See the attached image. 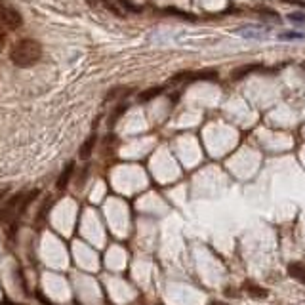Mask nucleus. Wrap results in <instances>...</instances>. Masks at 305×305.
Wrapping results in <instances>:
<instances>
[{"label": "nucleus", "instance_id": "obj_12", "mask_svg": "<svg viewBox=\"0 0 305 305\" xmlns=\"http://www.w3.org/2000/svg\"><path fill=\"white\" fill-rule=\"evenodd\" d=\"M288 19H290V21H296V23H305V13L294 12V13L288 15Z\"/></svg>", "mask_w": 305, "mask_h": 305}, {"label": "nucleus", "instance_id": "obj_15", "mask_svg": "<svg viewBox=\"0 0 305 305\" xmlns=\"http://www.w3.org/2000/svg\"><path fill=\"white\" fill-rule=\"evenodd\" d=\"M0 305H17V304H10L8 300H4V302H2V304H0Z\"/></svg>", "mask_w": 305, "mask_h": 305}, {"label": "nucleus", "instance_id": "obj_8", "mask_svg": "<svg viewBox=\"0 0 305 305\" xmlns=\"http://www.w3.org/2000/svg\"><path fill=\"white\" fill-rule=\"evenodd\" d=\"M243 288L250 294V296H254V298H265V296H267V290L261 288V286H256L254 282H244Z\"/></svg>", "mask_w": 305, "mask_h": 305}, {"label": "nucleus", "instance_id": "obj_9", "mask_svg": "<svg viewBox=\"0 0 305 305\" xmlns=\"http://www.w3.org/2000/svg\"><path fill=\"white\" fill-rule=\"evenodd\" d=\"M126 109H128V105H126V103H121V105H119L117 109L113 111V115L109 117V128H113V126L117 124V121H119L122 115L126 113Z\"/></svg>", "mask_w": 305, "mask_h": 305}, {"label": "nucleus", "instance_id": "obj_10", "mask_svg": "<svg viewBox=\"0 0 305 305\" xmlns=\"http://www.w3.org/2000/svg\"><path fill=\"white\" fill-rule=\"evenodd\" d=\"M160 94H162V88H151V90H147L139 96V101H149V99L157 98Z\"/></svg>", "mask_w": 305, "mask_h": 305}, {"label": "nucleus", "instance_id": "obj_7", "mask_svg": "<svg viewBox=\"0 0 305 305\" xmlns=\"http://www.w3.org/2000/svg\"><path fill=\"white\" fill-rule=\"evenodd\" d=\"M73 172H74V162H69V164L63 168V172H61V176H60V180H58V189H60V191L67 189V185H69L71 178H73Z\"/></svg>", "mask_w": 305, "mask_h": 305}, {"label": "nucleus", "instance_id": "obj_11", "mask_svg": "<svg viewBox=\"0 0 305 305\" xmlns=\"http://www.w3.org/2000/svg\"><path fill=\"white\" fill-rule=\"evenodd\" d=\"M304 35L302 33H281L279 35V40H302Z\"/></svg>", "mask_w": 305, "mask_h": 305}, {"label": "nucleus", "instance_id": "obj_6", "mask_svg": "<svg viewBox=\"0 0 305 305\" xmlns=\"http://www.w3.org/2000/svg\"><path fill=\"white\" fill-rule=\"evenodd\" d=\"M96 141H98V135L92 134L86 137V141L82 143V147H80V151H78V157L82 160L90 159L92 157V151H94V147H96Z\"/></svg>", "mask_w": 305, "mask_h": 305}, {"label": "nucleus", "instance_id": "obj_3", "mask_svg": "<svg viewBox=\"0 0 305 305\" xmlns=\"http://www.w3.org/2000/svg\"><path fill=\"white\" fill-rule=\"evenodd\" d=\"M23 25V17L17 10L0 4V27L2 29H19Z\"/></svg>", "mask_w": 305, "mask_h": 305}, {"label": "nucleus", "instance_id": "obj_13", "mask_svg": "<svg viewBox=\"0 0 305 305\" xmlns=\"http://www.w3.org/2000/svg\"><path fill=\"white\" fill-rule=\"evenodd\" d=\"M4 42H6V31L0 27V50L4 48Z\"/></svg>", "mask_w": 305, "mask_h": 305}, {"label": "nucleus", "instance_id": "obj_2", "mask_svg": "<svg viewBox=\"0 0 305 305\" xmlns=\"http://www.w3.org/2000/svg\"><path fill=\"white\" fill-rule=\"evenodd\" d=\"M42 58V46L40 42L33 40V38H21L19 42L13 44L12 52H10V60L15 67H33L35 63H38V60Z\"/></svg>", "mask_w": 305, "mask_h": 305}, {"label": "nucleus", "instance_id": "obj_1", "mask_svg": "<svg viewBox=\"0 0 305 305\" xmlns=\"http://www.w3.org/2000/svg\"><path fill=\"white\" fill-rule=\"evenodd\" d=\"M37 195L38 191H19L8 200H4V204L0 206V223L10 225V231H13V227H17L21 216L25 214L29 202H33Z\"/></svg>", "mask_w": 305, "mask_h": 305}, {"label": "nucleus", "instance_id": "obj_5", "mask_svg": "<svg viewBox=\"0 0 305 305\" xmlns=\"http://www.w3.org/2000/svg\"><path fill=\"white\" fill-rule=\"evenodd\" d=\"M288 275L292 277L294 281L305 284V263H302V261H294V263H290V265H288Z\"/></svg>", "mask_w": 305, "mask_h": 305}, {"label": "nucleus", "instance_id": "obj_14", "mask_svg": "<svg viewBox=\"0 0 305 305\" xmlns=\"http://www.w3.org/2000/svg\"><path fill=\"white\" fill-rule=\"evenodd\" d=\"M6 193H8V187H2V189H0V202L4 200V196H6Z\"/></svg>", "mask_w": 305, "mask_h": 305}, {"label": "nucleus", "instance_id": "obj_4", "mask_svg": "<svg viewBox=\"0 0 305 305\" xmlns=\"http://www.w3.org/2000/svg\"><path fill=\"white\" fill-rule=\"evenodd\" d=\"M261 69V65L259 63H252V65H241V67H237L235 71H231V78L233 80H241L244 76H248L250 73H254V71H259Z\"/></svg>", "mask_w": 305, "mask_h": 305}]
</instances>
